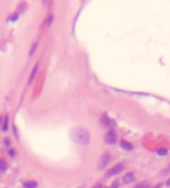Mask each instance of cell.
Masks as SVG:
<instances>
[{
    "mask_svg": "<svg viewBox=\"0 0 170 188\" xmlns=\"http://www.w3.org/2000/svg\"><path fill=\"white\" fill-rule=\"evenodd\" d=\"M38 184L36 182H27V183L23 184V187L24 188H37Z\"/></svg>",
    "mask_w": 170,
    "mask_h": 188,
    "instance_id": "cell-8",
    "label": "cell"
},
{
    "mask_svg": "<svg viewBox=\"0 0 170 188\" xmlns=\"http://www.w3.org/2000/svg\"><path fill=\"white\" fill-rule=\"evenodd\" d=\"M167 185H168V186H170V180H169V182H167Z\"/></svg>",
    "mask_w": 170,
    "mask_h": 188,
    "instance_id": "cell-17",
    "label": "cell"
},
{
    "mask_svg": "<svg viewBox=\"0 0 170 188\" xmlns=\"http://www.w3.org/2000/svg\"><path fill=\"white\" fill-rule=\"evenodd\" d=\"M110 155L106 152L105 154H103V155H102L101 161H100L101 163H100V166H98V167H100V168H104V167L110 163Z\"/></svg>",
    "mask_w": 170,
    "mask_h": 188,
    "instance_id": "cell-4",
    "label": "cell"
},
{
    "mask_svg": "<svg viewBox=\"0 0 170 188\" xmlns=\"http://www.w3.org/2000/svg\"><path fill=\"white\" fill-rule=\"evenodd\" d=\"M167 153H168V151H167L166 149H159V150L157 151V154H158V155H161V156H165Z\"/></svg>",
    "mask_w": 170,
    "mask_h": 188,
    "instance_id": "cell-11",
    "label": "cell"
},
{
    "mask_svg": "<svg viewBox=\"0 0 170 188\" xmlns=\"http://www.w3.org/2000/svg\"><path fill=\"white\" fill-rule=\"evenodd\" d=\"M5 143H6V145L8 146V145H10V140H8V139H6L5 140Z\"/></svg>",
    "mask_w": 170,
    "mask_h": 188,
    "instance_id": "cell-14",
    "label": "cell"
},
{
    "mask_svg": "<svg viewBox=\"0 0 170 188\" xmlns=\"http://www.w3.org/2000/svg\"><path fill=\"white\" fill-rule=\"evenodd\" d=\"M120 147H122L123 150H125V151H132L134 146H133V144H132L130 142L123 140V141L120 142Z\"/></svg>",
    "mask_w": 170,
    "mask_h": 188,
    "instance_id": "cell-5",
    "label": "cell"
},
{
    "mask_svg": "<svg viewBox=\"0 0 170 188\" xmlns=\"http://www.w3.org/2000/svg\"><path fill=\"white\" fill-rule=\"evenodd\" d=\"M8 123H9V119H8V117H6L5 120H4V123H2V131H4V132H7V130H8Z\"/></svg>",
    "mask_w": 170,
    "mask_h": 188,
    "instance_id": "cell-9",
    "label": "cell"
},
{
    "mask_svg": "<svg viewBox=\"0 0 170 188\" xmlns=\"http://www.w3.org/2000/svg\"><path fill=\"white\" fill-rule=\"evenodd\" d=\"M37 47H38V43H34L32 45V47H31V50H30V55H32L33 53H34V51L37 50Z\"/></svg>",
    "mask_w": 170,
    "mask_h": 188,
    "instance_id": "cell-13",
    "label": "cell"
},
{
    "mask_svg": "<svg viewBox=\"0 0 170 188\" xmlns=\"http://www.w3.org/2000/svg\"><path fill=\"white\" fill-rule=\"evenodd\" d=\"M38 64L33 67L32 72H31V75H30V77H29V84H31L33 82V79H34V77H36V75H37V72H38Z\"/></svg>",
    "mask_w": 170,
    "mask_h": 188,
    "instance_id": "cell-7",
    "label": "cell"
},
{
    "mask_svg": "<svg viewBox=\"0 0 170 188\" xmlns=\"http://www.w3.org/2000/svg\"><path fill=\"white\" fill-rule=\"evenodd\" d=\"M71 138L74 141V143H76L78 145H87L91 140L90 132L84 128L74 129L71 132Z\"/></svg>",
    "mask_w": 170,
    "mask_h": 188,
    "instance_id": "cell-1",
    "label": "cell"
},
{
    "mask_svg": "<svg viewBox=\"0 0 170 188\" xmlns=\"http://www.w3.org/2000/svg\"><path fill=\"white\" fill-rule=\"evenodd\" d=\"M125 168V165L124 164H122V163H119V164H116L114 167H112L108 172H107V174L105 175L106 177H110V176H115V175L119 174L122 170H124Z\"/></svg>",
    "mask_w": 170,
    "mask_h": 188,
    "instance_id": "cell-3",
    "label": "cell"
},
{
    "mask_svg": "<svg viewBox=\"0 0 170 188\" xmlns=\"http://www.w3.org/2000/svg\"><path fill=\"white\" fill-rule=\"evenodd\" d=\"M104 141H105L106 144H108V145H114L116 142H117V134L115 133V131H113V130H110L108 132L105 134V137H104Z\"/></svg>",
    "mask_w": 170,
    "mask_h": 188,
    "instance_id": "cell-2",
    "label": "cell"
},
{
    "mask_svg": "<svg viewBox=\"0 0 170 188\" xmlns=\"http://www.w3.org/2000/svg\"><path fill=\"white\" fill-rule=\"evenodd\" d=\"M134 180H135V176H134L133 173H127V174L124 176L125 184H130V183H133Z\"/></svg>",
    "mask_w": 170,
    "mask_h": 188,
    "instance_id": "cell-6",
    "label": "cell"
},
{
    "mask_svg": "<svg viewBox=\"0 0 170 188\" xmlns=\"http://www.w3.org/2000/svg\"><path fill=\"white\" fill-rule=\"evenodd\" d=\"M135 188H148V184L147 182H143V183H139L138 185H136Z\"/></svg>",
    "mask_w": 170,
    "mask_h": 188,
    "instance_id": "cell-10",
    "label": "cell"
},
{
    "mask_svg": "<svg viewBox=\"0 0 170 188\" xmlns=\"http://www.w3.org/2000/svg\"><path fill=\"white\" fill-rule=\"evenodd\" d=\"M93 188H103V187H102L101 184H97V185H95V186H94Z\"/></svg>",
    "mask_w": 170,
    "mask_h": 188,
    "instance_id": "cell-15",
    "label": "cell"
},
{
    "mask_svg": "<svg viewBox=\"0 0 170 188\" xmlns=\"http://www.w3.org/2000/svg\"><path fill=\"white\" fill-rule=\"evenodd\" d=\"M152 188H161V184H159V185H156L155 187H152Z\"/></svg>",
    "mask_w": 170,
    "mask_h": 188,
    "instance_id": "cell-16",
    "label": "cell"
},
{
    "mask_svg": "<svg viewBox=\"0 0 170 188\" xmlns=\"http://www.w3.org/2000/svg\"><path fill=\"white\" fill-rule=\"evenodd\" d=\"M6 170H7V164H6L5 161H1V172L5 173Z\"/></svg>",
    "mask_w": 170,
    "mask_h": 188,
    "instance_id": "cell-12",
    "label": "cell"
}]
</instances>
